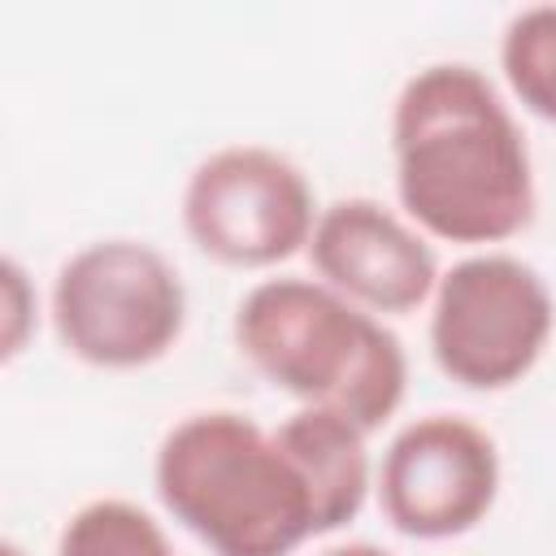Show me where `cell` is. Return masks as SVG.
Segmentation results:
<instances>
[{
	"label": "cell",
	"mask_w": 556,
	"mask_h": 556,
	"mask_svg": "<svg viewBox=\"0 0 556 556\" xmlns=\"http://www.w3.org/2000/svg\"><path fill=\"white\" fill-rule=\"evenodd\" d=\"M391 161L404 217L443 243H504L534 217V165L526 135L465 61L408 74L391 109Z\"/></svg>",
	"instance_id": "1"
},
{
	"label": "cell",
	"mask_w": 556,
	"mask_h": 556,
	"mask_svg": "<svg viewBox=\"0 0 556 556\" xmlns=\"http://www.w3.org/2000/svg\"><path fill=\"white\" fill-rule=\"evenodd\" d=\"M235 348L300 408H330L374 434L408 391L391 326L321 278H265L235 308Z\"/></svg>",
	"instance_id": "2"
},
{
	"label": "cell",
	"mask_w": 556,
	"mask_h": 556,
	"mask_svg": "<svg viewBox=\"0 0 556 556\" xmlns=\"http://www.w3.org/2000/svg\"><path fill=\"white\" fill-rule=\"evenodd\" d=\"M152 486L165 513L213 556H291L317 539L313 495L252 417L208 408L182 417L156 447Z\"/></svg>",
	"instance_id": "3"
},
{
	"label": "cell",
	"mask_w": 556,
	"mask_h": 556,
	"mask_svg": "<svg viewBox=\"0 0 556 556\" xmlns=\"http://www.w3.org/2000/svg\"><path fill=\"white\" fill-rule=\"evenodd\" d=\"M187 326V287L143 239H96L52 278V330L96 369H143L169 356Z\"/></svg>",
	"instance_id": "4"
},
{
	"label": "cell",
	"mask_w": 556,
	"mask_h": 556,
	"mask_svg": "<svg viewBox=\"0 0 556 556\" xmlns=\"http://www.w3.org/2000/svg\"><path fill=\"white\" fill-rule=\"evenodd\" d=\"M552 287L508 252H473L439 274L430 295V356L465 391H504L547 352Z\"/></svg>",
	"instance_id": "5"
},
{
	"label": "cell",
	"mask_w": 556,
	"mask_h": 556,
	"mask_svg": "<svg viewBox=\"0 0 556 556\" xmlns=\"http://www.w3.org/2000/svg\"><path fill=\"white\" fill-rule=\"evenodd\" d=\"M317 213L304 169L265 143L208 152L182 187L187 239L230 269H269L308 252Z\"/></svg>",
	"instance_id": "6"
},
{
	"label": "cell",
	"mask_w": 556,
	"mask_h": 556,
	"mask_svg": "<svg viewBox=\"0 0 556 556\" xmlns=\"http://www.w3.org/2000/svg\"><path fill=\"white\" fill-rule=\"evenodd\" d=\"M500 495L495 439L456 413H426L395 430L378 465V504L391 530L443 543L478 530Z\"/></svg>",
	"instance_id": "7"
},
{
	"label": "cell",
	"mask_w": 556,
	"mask_h": 556,
	"mask_svg": "<svg viewBox=\"0 0 556 556\" xmlns=\"http://www.w3.org/2000/svg\"><path fill=\"white\" fill-rule=\"evenodd\" d=\"M308 261L326 287L365 313H413L439 287L426 235L374 195H343L317 213Z\"/></svg>",
	"instance_id": "8"
},
{
	"label": "cell",
	"mask_w": 556,
	"mask_h": 556,
	"mask_svg": "<svg viewBox=\"0 0 556 556\" xmlns=\"http://www.w3.org/2000/svg\"><path fill=\"white\" fill-rule=\"evenodd\" d=\"M274 439L300 469L313 508H317V539L343 530L356 521L369 495V452H365V430L352 426L348 417L330 408H295Z\"/></svg>",
	"instance_id": "9"
},
{
	"label": "cell",
	"mask_w": 556,
	"mask_h": 556,
	"mask_svg": "<svg viewBox=\"0 0 556 556\" xmlns=\"http://www.w3.org/2000/svg\"><path fill=\"white\" fill-rule=\"evenodd\" d=\"M500 70L517 104L556 126V4L521 9L504 26Z\"/></svg>",
	"instance_id": "10"
},
{
	"label": "cell",
	"mask_w": 556,
	"mask_h": 556,
	"mask_svg": "<svg viewBox=\"0 0 556 556\" xmlns=\"http://www.w3.org/2000/svg\"><path fill=\"white\" fill-rule=\"evenodd\" d=\"M56 556H178L165 526L130 504V500H91L83 504L61 539H56Z\"/></svg>",
	"instance_id": "11"
},
{
	"label": "cell",
	"mask_w": 556,
	"mask_h": 556,
	"mask_svg": "<svg viewBox=\"0 0 556 556\" xmlns=\"http://www.w3.org/2000/svg\"><path fill=\"white\" fill-rule=\"evenodd\" d=\"M0 300H4V361H13L35 326V287L13 256H4L0 265Z\"/></svg>",
	"instance_id": "12"
},
{
	"label": "cell",
	"mask_w": 556,
	"mask_h": 556,
	"mask_svg": "<svg viewBox=\"0 0 556 556\" xmlns=\"http://www.w3.org/2000/svg\"><path fill=\"white\" fill-rule=\"evenodd\" d=\"M317 556H391V552L378 547V543H339V547H326Z\"/></svg>",
	"instance_id": "13"
},
{
	"label": "cell",
	"mask_w": 556,
	"mask_h": 556,
	"mask_svg": "<svg viewBox=\"0 0 556 556\" xmlns=\"http://www.w3.org/2000/svg\"><path fill=\"white\" fill-rule=\"evenodd\" d=\"M0 556H26V552H22L17 543H4V547H0Z\"/></svg>",
	"instance_id": "14"
}]
</instances>
